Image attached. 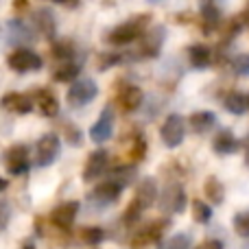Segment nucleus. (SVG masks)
Returning a JSON list of instances; mask_svg holds the SVG:
<instances>
[{
  "label": "nucleus",
  "instance_id": "nucleus-41",
  "mask_svg": "<svg viewBox=\"0 0 249 249\" xmlns=\"http://www.w3.org/2000/svg\"><path fill=\"white\" fill-rule=\"evenodd\" d=\"M245 164L249 166V140H247V153H245Z\"/></svg>",
  "mask_w": 249,
  "mask_h": 249
},
{
  "label": "nucleus",
  "instance_id": "nucleus-38",
  "mask_svg": "<svg viewBox=\"0 0 249 249\" xmlns=\"http://www.w3.org/2000/svg\"><path fill=\"white\" fill-rule=\"evenodd\" d=\"M51 2H55V4H66V7H77L79 0H51Z\"/></svg>",
  "mask_w": 249,
  "mask_h": 249
},
{
  "label": "nucleus",
  "instance_id": "nucleus-27",
  "mask_svg": "<svg viewBox=\"0 0 249 249\" xmlns=\"http://www.w3.org/2000/svg\"><path fill=\"white\" fill-rule=\"evenodd\" d=\"M53 57L55 59H59V61H70L74 57V44L70 42V39H59V42H55L53 44Z\"/></svg>",
  "mask_w": 249,
  "mask_h": 249
},
{
  "label": "nucleus",
  "instance_id": "nucleus-24",
  "mask_svg": "<svg viewBox=\"0 0 249 249\" xmlns=\"http://www.w3.org/2000/svg\"><path fill=\"white\" fill-rule=\"evenodd\" d=\"M79 72H81L79 64H72V61H64L59 68H55V72H53V79H55V81H59V83H72L74 79L79 77Z\"/></svg>",
  "mask_w": 249,
  "mask_h": 249
},
{
  "label": "nucleus",
  "instance_id": "nucleus-14",
  "mask_svg": "<svg viewBox=\"0 0 249 249\" xmlns=\"http://www.w3.org/2000/svg\"><path fill=\"white\" fill-rule=\"evenodd\" d=\"M133 201L140 206V210H146V208H151L155 201H158V184H155L153 177H144V179L140 181Z\"/></svg>",
  "mask_w": 249,
  "mask_h": 249
},
{
  "label": "nucleus",
  "instance_id": "nucleus-40",
  "mask_svg": "<svg viewBox=\"0 0 249 249\" xmlns=\"http://www.w3.org/2000/svg\"><path fill=\"white\" fill-rule=\"evenodd\" d=\"M4 188H7V179H2V177H0V193H2Z\"/></svg>",
  "mask_w": 249,
  "mask_h": 249
},
{
  "label": "nucleus",
  "instance_id": "nucleus-9",
  "mask_svg": "<svg viewBox=\"0 0 249 249\" xmlns=\"http://www.w3.org/2000/svg\"><path fill=\"white\" fill-rule=\"evenodd\" d=\"M112 133H114V112L112 107H103L99 121L90 127V138L101 144V142H107L112 138Z\"/></svg>",
  "mask_w": 249,
  "mask_h": 249
},
{
  "label": "nucleus",
  "instance_id": "nucleus-37",
  "mask_svg": "<svg viewBox=\"0 0 249 249\" xmlns=\"http://www.w3.org/2000/svg\"><path fill=\"white\" fill-rule=\"evenodd\" d=\"M197 249H223V245H221L219 241H206L201 247H197Z\"/></svg>",
  "mask_w": 249,
  "mask_h": 249
},
{
  "label": "nucleus",
  "instance_id": "nucleus-35",
  "mask_svg": "<svg viewBox=\"0 0 249 249\" xmlns=\"http://www.w3.org/2000/svg\"><path fill=\"white\" fill-rule=\"evenodd\" d=\"M66 138H68V142H70V144H74V146L81 144V131H79L77 127H68V131H66Z\"/></svg>",
  "mask_w": 249,
  "mask_h": 249
},
{
  "label": "nucleus",
  "instance_id": "nucleus-15",
  "mask_svg": "<svg viewBox=\"0 0 249 249\" xmlns=\"http://www.w3.org/2000/svg\"><path fill=\"white\" fill-rule=\"evenodd\" d=\"M142 101H144V94H142V90L138 86H124L121 90V94H118V105L127 114L136 112L142 105Z\"/></svg>",
  "mask_w": 249,
  "mask_h": 249
},
{
  "label": "nucleus",
  "instance_id": "nucleus-28",
  "mask_svg": "<svg viewBox=\"0 0 249 249\" xmlns=\"http://www.w3.org/2000/svg\"><path fill=\"white\" fill-rule=\"evenodd\" d=\"M129 155H131V162H140V160H144V155H146V140H144V136H140V133H138V136H133Z\"/></svg>",
  "mask_w": 249,
  "mask_h": 249
},
{
  "label": "nucleus",
  "instance_id": "nucleus-4",
  "mask_svg": "<svg viewBox=\"0 0 249 249\" xmlns=\"http://www.w3.org/2000/svg\"><path fill=\"white\" fill-rule=\"evenodd\" d=\"M96 94H99V86L92 79H79V81H72L66 99H68L70 107H83V105L92 103Z\"/></svg>",
  "mask_w": 249,
  "mask_h": 249
},
{
  "label": "nucleus",
  "instance_id": "nucleus-29",
  "mask_svg": "<svg viewBox=\"0 0 249 249\" xmlns=\"http://www.w3.org/2000/svg\"><path fill=\"white\" fill-rule=\"evenodd\" d=\"M81 241L86 245H99L105 241V230L101 228H83L81 230Z\"/></svg>",
  "mask_w": 249,
  "mask_h": 249
},
{
  "label": "nucleus",
  "instance_id": "nucleus-23",
  "mask_svg": "<svg viewBox=\"0 0 249 249\" xmlns=\"http://www.w3.org/2000/svg\"><path fill=\"white\" fill-rule=\"evenodd\" d=\"M35 26H37V31H42V35H46V37L55 35V18H53L51 9H37V13H35Z\"/></svg>",
  "mask_w": 249,
  "mask_h": 249
},
{
  "label": "nucleus",
  "instance_id": "nucleus-33",
  "mask_svg": "<svg viewBox=\"0 0 249 249\" xmlns=\"http://www.w3.org/2000/svg\"><path fill=\"white\" fill-rule=\"evenodd\" d=\"M140 216H142L140 206H138L136 201H131V203H129V208H127V210H124L123 221H124V223H127V225H131V223H136V221L140 219Z\"/></svg>",
  "mask_w": 249,
  "mask_h": 249
},
{
  "label": "nucleus",
  "instance_id": "nucleus-18",
  "mask_svg": "<svg viewBox=\"0 0 249 249\" xmlns=\"http://www.w3.org/2000/svg\"><path fill=\"white\" fill-rule=\"evenodd\" d=\"M238 146H241V142L236 140V136L234 133H230L228 129H223V131L216 133L214 138V151L221 155H232L238 151Z\"/></svg>",
  "mask_w": 249,
  "mask_h": 249
},
{
  "label": "nucleus",
  "instance_id": "nucleus-6",
  "mask_svg": "<svg viewBox=\"0 0 249 249\" xmlns=\"http://www.w3.org/2000/svg\"><path fill=\"white\" fill-rule=\"evenodd\" d=\"M160 136H162V142L168 146V149H175L184 142L186 138V123L179 114H171V116L164 121L162 129H160Z\"/></svg>",
  "mask_w": 249,
  "mask_h": 249
},
{
  "label": "nucleus",
  "instance_id": "nucleus-19",
  "mask_svg": "<svg viewBox=\"0 0 249 249\" xmlns=\"http://www.w3.org/2000/svg\"><path fill=\"white\" fill-rule=\"evenodd\" d=\"M188 57H190V64L199 70L208 68V66L212 64V51L206 44H193V46L188 48Z\"/></svg>",
  "mask_w": 249,
  "mask_h": 249
},
{
  "label": "nucleus",
  "instance_id": "nucleus-13",
  "mask_svg": "<svg viewBox=\"0 0 249 249\" xmlns=\"http://www.w3.org/2000/svg\"><path fill=\"white\" fill-rule=\"evenodd\" d=\"M77 212H79V201L61 203V206H57L55 210L51 212V221L59 230H70L74 223V219H77Z\"/></svg>",
  "mask_w": 249,
  "mask_h": 249
},
{
  "label": "nucleus",
  "instance_id": "nucleus-16",
  "mask_svg": "<svg viewBox=\"0 0 249 249\" xmlns=\"http://www.w3.org/2000/svg\"><path fill=\"white\" fill-rule=\"evenodd\" d=\"M164 42V29H155L151 33L142 35V44L138 48V57H155L160 53V46Z\"/></svg>",
  "mask_w": 249,
  "mask_h": 249
},
{
  "label": "nucleus",
  "instance_id": "nucleus-21",
  "mask_svg": "<svg viewBox=\"0 0 249 249\" xmlns=\"http://www.w3.org/2000/svg\"><path fill=\"white\" fill-rule=\"evenodd\" d=\"M221 22V13L216 7H212V4H203L201 9V29L206 35H212V31L219 26Z\"/></svg>",
  "mask_w": 249,
  "mask_h": 249
},
{
  "label": "nucleus",
  "instance_id": "nucleus-1",
  "mask_svg": "<svg viewBox=\"0 0 249 249\" xmlns=\"http://www.w3.org/2000/svg\"><path fill=\"white\" fill-rule=\"evenodd\" d=\"M149 13H142V16L133 18L129 22H123V24L114 26L107 35H105V42L112 44V46H127V44L136 42L140 35H144V29L149 24Z\"/></svg>",
  "mask_w": 249,
  "mask_h": 249
},
{
  "label": "nucleus",
  "instance_id": "nucleus-26",
  "mask_svg": "<svg viewBox=\"0 0 249 249\" xmlns=\"http://www.w3.org/2000/svg\"><path fill=\"white\" fill-rule=\"evenodd\" d=\"M203 193H206V197L210 199L214 206L223 203V199H225V188H223V184H221L216 177H208L206 184H203Z\"/></svg>",
  "mask_w": 249,
  "mask_h": 249
},
{
  "label": "nucleus",
  "instance_id": "nucleus-12",
  "mask_svg": "<svg viewBox=\"0 0 249 249\" xmlns=\"http://www.w3.org/2000/svg\"><path fill=\"white\" fill-rule=\"evenodd\" d=\"M0 107H4L11 114L24 116V114H29L31 109H33V99L26 94H20V92H9V94H4L2 99H0Z\"/></svg>",
  "mask_w": 249,
  "mask_h": 249
},
{
  "label": "nucleus",
  "instance_id": "nucleus-11",
  "mask_svg": "<svg viewBox=\"0 0 249 249\" xmlns=\"http://www.w3.org/2000/svg\"><path fill=\"white\" fill-rule=\"evenodd\" d=\"M105 168H107V153L103 149L90 153V158L86 160V166H83V181L90 184V181L99 179L105 173Z\"/></svg>",
  "mask_w": 249,
  "mask_h": 249
},
{
  "label": "nucleus",
  "instance_id": "nucleus-31",
  "mask_svg": "<svg viewBox=\"0 0 249 249\" xmlns=\"http://www.w3.org/2000/svg\"><path fill=\"white\" fill-rule=\"evenodd\" d=\"M234 230L238 236H249V212H238L234 216Z\"/></svg>",
  "mask_w": 249,
  "mask_h": 249
},
{
  "label": "nucleus",
  "instance_id": "nucleus-22",
  "mask_svg": "<svg viewBox=\"0 0 249 249\" xmlns=\"http://www.w3.org/2000/svg\"><path fill=\"white\" fill-rule=\"evenodd\" d=\"M214 123H216V116L212 112H195L193 116H190V127L195 129L197 133H206V131H210L212 127H214Z\"/></svg>",
  "mask_w": 249,
  "mask_h": 249
},
{
  "label": "nucleus",
  "instance_id": "nucleus-30",
  "mask_svg": "<svg viewBox=\"0 0 249 249\" xmlns=\"http://www.w3.org/2000/svg\"><path fill=\"white\" fill-rule=\"evenodd\" d=\"M193 216L197 223H208L212 219V208L206 201H195L193 203Z\"/></svg>",
  "mask_w": 249,
  "mask_h": 249
},
{
  "label": "nucleus",
  "instance_id": "nucleus-17",
  "mask_svg": "<svg viewBox=\"0 0 249 249\" xmlns=\"http://www.w3.org/2000/svg\"><path fill=\"white\" fill-rule=\"evenodd\" d=\"M35 103H37L39 112L48 118H53V116L59 114V101H57V96L53 94L51 90H46V88H42V90L35 92Z\"/></svg>",
  "mask_w": 249,
  "mask_h": 249
},
{
  "label": "nucleus",
  "instance_id": "nucleus-10",
  "mask_svg": "<svg viewBox=\"0 0 249 249\" xmlns=\"http://www.w3.org/2000/svg\"><path fill=\"white\" fill-rule=\"evenodd\" d=\"M168 228V221H155V223H151V225H146V228H142L140 232L133 236V241H131V247H146V245H151V243H160L162 241V234H164V230Z\"/></svg>",
  "mask_w": 249,
  "mask_h": 249
},
{
  "label": "nucleus",
  "instance_id": "nucleus-5",
  "mask_svg": "<svg viewBox=\"0 0 249 249\" xmlns=\"http://www.w3.org/2000/svg\"><path fill=\"white\" fill-rule=\"evenodd\" d=\"M59 151H61L59 136H55V133H44L37 140V144H35V164L42 168L51 166V164L59 158Z\"/></svg>",
  "mask_w": 249,
  "mask_h": 249
},
{
  "label": "nucleus",
  "instance_id": "nucleus-7",
  "mask_svg": "<svg viewBox=\"0 0 249 249\" xmlns=\"http://www.w3.org/2000/svg\"><path fill=\"white\" fill-rule=\"evenodd\" d=\"M4 162H7V171L11 173V175H16V177L24 175V173L29 171V166H31L29 149H26V144L9 146L7 153H4Z\"/></svg>",
  "mask_w": 249,
  "mask_h": 249
},
{
  "label": "nucleus",
  "instance_id": "nucleus-25",
  "mask_svg": "<svg viewBox=\"0 0 249 249\" xmlns=\"http://www.w3.org/2000/svg\"><path fill=\"white\" fill-rule=\"evenodd\" d=\"M193 247V236L188 232H177L166 241H160L158 249H190Z\"/></svg>",
  "mask_w": 249,
  "mask_h": 249
},
{
  "label": "nucleus",
  "instance_id": "nucleus-2",
  "mask_svg": "<svg viewBox=\"0 0 249 249\" xmlns=\"http://www.w3.org/2000/svg\"><path fill=\"white\" fill-rule=\"evenodd\" d=\"M158 197H160V210L164 214H181L186 210V193L181 188V184H177V181L168 184Z\"/></svg>",
  "mask_w": 249,
  "mask_h": 249
},
{
  "label": "nucleus",
  "instance_id": "nucleus-32",
  "mask_svg": "<svg viewBox=\"0 0 249 249\" xmlns=\"http://www.w3.org/2000/svg\"><path fill=\"white\" fill-rule=\"evenodd\" d=\"M232 68H234V72H236V74H241V77H247V74H249V55L234 57Z\"/></svg>",
  "mask_w": 249,
  "mask_h": 249
},
{
  "label": "nucleus",
  "instance_id": "nucleus-3",
  "mask_svg": "<svg viewBox=\"0 0 249 249\" xmlns=\"http://www.w3.org/2000/svg\"><path fill=\"white\" fill-rule=\"evenodd\" d=\"M7 64L13 72L24 74V72H35V70H39L44 61H42V57L35 51H31V48H16V51L7 57Z\"/></svg>",
  "mask_w": 249,
  "mask_h": 249
},
{
  "label": "nucleus",
  "instance_id": "nucleus-39",
  "mask_svg": "<svg viewBox=\"0 0 249 249\" xmlns=\"http://www.w3.org/2000/svg\"><path fill=\"white\" fill-rule=\"evenodd\" d=\"M26 0H16V2H13V7H16V11H20V9H26Z\"/></svg>",
  "mask_w": 249,
  "mask_h": 249
},
{
  "label": "nucleus",
  "instance_id": "nucleus-8",
  "mask_svg": "<svg viewBox=\"0 0 249 249\" xmlns=\"http://www.w3.org/2000/svg\"><path fill=\"white\" fill-rule=\"evenodd\" d=\"M124 186L118 184L114 177H107L105 181H101L99 186L94 188V193H92V199H94L96 203H101V206H107V203H116L118 197H121Z\"/></svg>",
  "mask_w": 249,
  "mask_h": 249
},
{
  "label": "nucleus",
  "instance_id": "nucleus-36",
  "mask_svg": "<svg viewBox=\"0 0 249 249\" xmlns=\"http://www.w3.org/2000/svg\"><path fill=\"white\" fill-rule=\"evenodd\" d=\"M9 216H11V210H9V203H0V232L7 228Z\"/></svg>",
  "mask_w": 249,
  "mask_h": 249
},
{
  "label": "nucleus",
  "instance_id": "nucleus-20",
  "mask_svg": "<svg viewBox=\"0 0 249 249\" xmlns=\"http://www.w3.org/2000/svg\"><path fill=\"white\" fill-rule=\"evenodd\" d=\"M223 107L228 109L230 114L241 116V114H245L247 107H249V96H245L243 92H230V94L223 99Z\"/></svg>",
  "mask_w": 249,
  "mask_h": 249
},
{
  "label": "nucleus",
  "instance_id": "nucleus-34",
  "mask_svg": "<svg viewBox=\"0 0 249 249\" xmlns=\"http://www.w3.org/2000/svg\"><path fill=\"white\" fill-rule=\"evenodd\" d=\"M118 61H121V57H118V55H101V59H99V70H107L109 66L118 64Z\"/></svg>",
  "mask_w": 249,
  "mask_h": 249
}]
</instances>
